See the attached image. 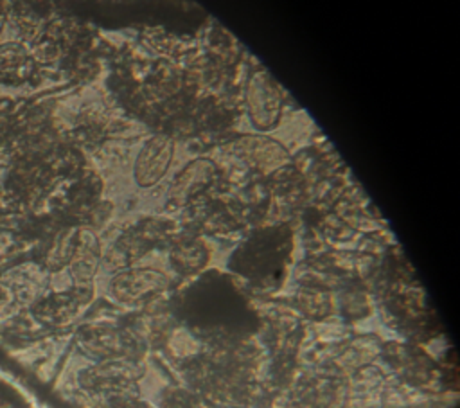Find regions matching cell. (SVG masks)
Masks as SVG:
<instances>
[{
	"instance_id": "obj_1",
	"label": "cell",
	"mask_w": 460,
	"mask_h": 408,
	"mask_svg": "<svg viewBox=\"0 0 460 408\" xmlns=\"http://www.w3.org/2000/svg\"><path fill=\"white\" fill-rule=\"evenodd\" d=\"M246 108L252 122L257 128H270L280 113V93L264 72H257L246 84Z\"/></svg>"
},
{
	"instance_id": "obj_2",
	"label": "cell",
	"mask_w": 460,
	"mask_h": 408,
	"mask_svg": "<svg viewBox=\"0 0 460 408\" xmlns=\"http://www.w3.org/2000/svg\"><path fill=\"white\" fill-rule=\"evenodd\" d=\"M174 153V142L169 137L149 138L137 155L135 160V180L142 187H149L162 180L167 173Z\"/></svg>"
},
{
	"instance_id": "obj_3",
	"label": "cell",
	"mask_w": 460,
	"mask_h": 408,
	"mask_svg": "<svg viewBox=\"0 0 460 408\" xmlns=\"http://www.w3.org/2000/svg\"><path fill=\"white\" fill-rule=\"evenodd\" d=\"M212 174H214V169L208 162L199 160V162L190 164L174 180V183L171 187V196L176 200L189 198L190 194L199 191L203 185H207L208 180L212 178Z\"/></svg>"
}]
</instances>
